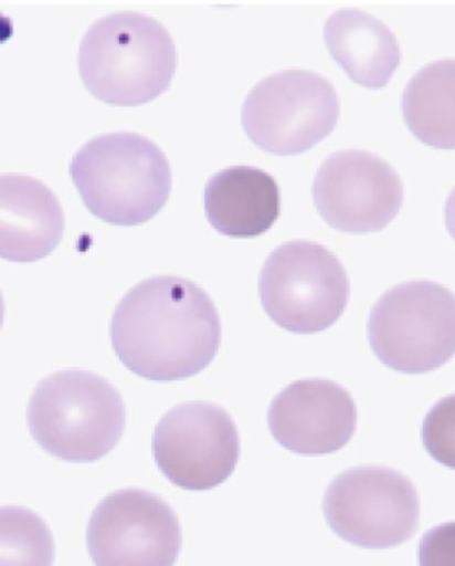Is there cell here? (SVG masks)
<instances>
[{
  "label": "cell",
  "mask_w": 455,
  "mask_h": 566,
  "mask_svg": "<svg viewBox=\"0 0 455 566\" xmlns=\"http://www.w3.org/2000/svg\"><path fill=\"white\" fill-rule=\"evenodd\" d=\"M112 345L138 377L173 381L205 370L218 355L221 322L210 295L191 280L156 276L114 311Z\"/></svg>",
  "instance_id": "6da1fadb"
},
{
  "label": "cell",
  "mask_w": 455,
  "mask_h": 566,
  "mask_svg": "<svg viewBox=\"0 0 455 566\" xmlns=\"http://www.w3.org/2000/svg\"><path fill=\"white\" fill-rule=\"evenodd\" d=\"M78 66L94 97L110 105L138 106L160 97L172 84L176 46L156 19L117 12L88 28Z\"/></svg>",
  "instance_id": "7a4b0ae2"
},
{
  "label": "cell",
  "mask_w": 455,
  "mask_h": 566,
  "mask_svg": "<svg viewBox=\"0 0 455 566\" xmlns=\"http://www.w3.org/2000/svg\"><path fill=\"white\" fill-rule=\"evenodd\" d=\"M71 175L88 211L113 226H140L154 219L172 192L166 155L135 133L93 138L74 156Z\"/></svg>",
  "instance_id": "3957f363"
},
{
  "label": "cell",
  "mask_w": 455,
  "mask_h": 566,
  "mask_svg": "<svg viewBox=\"0 0 455 566\" xmlns=\"http://www.w3.org/2000/svg\"><path fill=\"white\" fill-rule=\"evenodd\" d=\"M28 423L49 454L67 462H96L121 441L125 403L116 387L97 374L60 371L35 387Z\"/></svg>",
  "instance_id": "277c9868"
},
{
  "label": "cell",
  "mask_w": 455,
  "mask_h": 566,
  "mask_svg": "<svg viewBox=\"0 0 455 566\" xmlns=\"http://www.w3.org/2000/svg\"><path fill=\"white\" fill-rule=\"evenodd\" d=\"M369 338L372 352L391 370H437L455 353L454 292L427 280L396 285L372 308Z\"/></svg>",
  "instance_id": "5b68a950"
},
{
  "label": "cell",
  "mask_w": 455,
  "mask_h": 566,
  "mask_svg": "<svg viewBox=\"0 0 455 566\" xmlns=\"http://www.w3.org/2000/svg\"><path fill=\"white\" fill-rule=\"evenodd\" d=\"M258 292L277 326L300 335L321 333L343 315L350 280L328 248L311 241L277 247L264 263Z\"/></svg>",
  "instance_id": "8992f818"
},
{
  "label": "cell",
  "mask_w": 455,
  "mask_h": 566,
  "mask_svg": "<svg viewBox=\"0 0 455 566\" xmlns=\"http://www.w3.org/2000/svg\"><path fill=\"white\" fill-rule=\"evenodd\" d=\"M340 102L331 82L307 70L265 76L244 101L242 124L258 148L275 156L313 149L338 124Z\"/></svg>",
  "instance_id": "52a82bcc"
},
{
  "label": "cell",
  "mask_w": 455,
  "mask_h": 566,
  "mask_svg": "<svg viewBox=\"0 0 455 566\" xmlns=\"http://www.w3.org/2000/svg\"><path fill=\"white\" fill-rule=\"evenodd\" d=\"M324 513L327 524L346 543L364 549L395 548L419 530V492L394 469L353 468L328 486Z\"/></svg>",
  "instance_id": "ba28073f"
},
{
  "label": "cell",
  "mask_w": 455,
  "mask_h": 566,
  "mask_svg": "<svg viewBox=\"0 0 455 566\" xmlns=\"http://www.w3.org/2000/svg\"><path fill=\"white\" fill-rule=\"evenodd\" d=\"M158 469L186 491L223 485L240 460L235 421L223 407L207 402L176 406L158 422L154 436Z\"/></svg>",
  "instance_id": "9c48e42d"
},
{
  "label": "cell",
  "mask_w": 455,
  "mask_h": 566,
  "mask_svg": "<svg viewBox=\"0 0 455 566\" xmlns=\"http://www.w3.org/2000/svg\"><path fill=\"white\" fill-rule=\"evenodd\" d=\"M181 545V525L173 509L140 489L107 495L88 521L87 548L99 566L174 565Z\"/></svg>",
  "instance_id": "30bf717a"
},
{
  "label": "cell",
  "mask_w": 455,
  "mask_h": 566,
  "mask_svg": "<svg viewBox=\"0 0 455 566\" xmlns=\"http://www.w3.org/2000/svg\"><path fill=\"white\" fill-rule=\"evenodd\" d=\"M316 209L328 226L346 233L382 231L400 213L403 184L383 158L364 150H341L316 174Z\"/></svg>",
  "instance_id": "8fae6325"
},
{
  "label": "cell",
  "mask_w": 455,
  "mask_h": 566,
  "mask_svg": "<svg viewBox=\"0 0 455 566\" xmlns=\"http://www.w3.org/2000/svg\"><path fill=\"white\" fill-rule=\"evenodd\" d=\"M358 411L351 394L328 379H303L277 394L269 406L271 434L301 455L337 453L356 434Z\"/></svg>",
  "instance_id": "7c38bea8"
},
{
  "label": "cell",
  "mask_w": 455,
  "mask_h": 566,
  "mask_svg": "<svg viewBox=\"0 0 455 566\" xmlns=\"http://www.w3.org/2000/svg\"><path fill=\"white\" fill-rule=\"evenodd\" d=\"M0 202L2 259L14 263H33L59 247L65 219L52 189L33 177L4 175L0 180Z\"/></svg>",
  "instance_id": "4fadbf2b"
},
{
  "label": "cell",
  "mask_w": 455,
  "mask_h": 566,
  "mask_svg": "<svg viewBox=\"0 0 455 566\" xmlns=\"http://www.w3.org/2000/svg\"><path fill=\"white\" fill-rule=\"evenodd\" d=\"M204 202L211 226L235 239L257 238L269 231L282 209L275 178L246 165L214 175L207 184Z\"/></svg>",
  "instance_id": "5bb4252c"
},
{
  "label": "cell",
  "mask_w": 455,
  "mask_h": 566,
  "mask_svg": "<svg viewBox=\"0 0 455 566\" xmlns=\"http://www.w3.org/2000/svg\"><path fill=\"white\" fill-rule=\"evenodd\" d=\"M325 41L346 74L356 84L374 91L389 85L402 60L393 31L356 9L339 10L327 19Z\"/></svg>",
  "instance_id": "9a60e30c"
},
{
  "label": "cell",
  "mask_w": 455,
  "mask_h": 566,
  "mask_svg": "<svg viewBox=\"0 0 455 566\" xmlns=\"http://www.w3.org/2000/svg\"><path fill=\"white\" fill-rule=\"evenodd\" d=\"M454 60L420 70L404 88L402 109L410 132L423 144L454 149Z\"/></svg>",
  "instance_id": "2e32d148"
}]
</instances>
